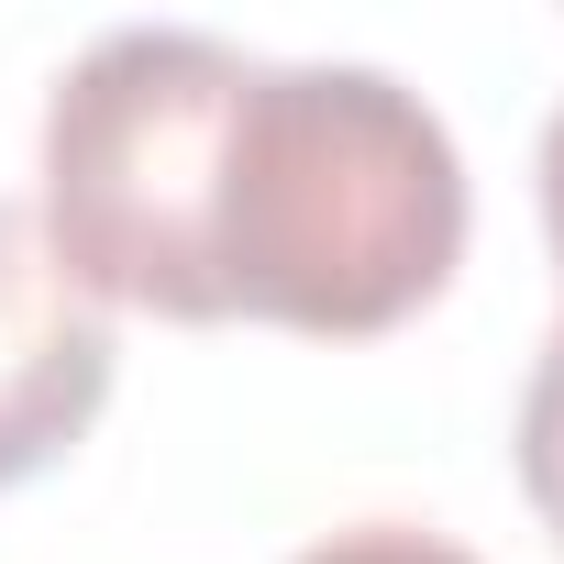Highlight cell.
Here are the masks:
<instances>
[{"instance_id": "obj_2", "label": "cell", "mask_w": 564, "mask_h": 564, "mask_svg": "<svg viewBox=\"0 0 564 564\" xmlns=\"http://www.w3.org/2000/svg\"><path fill=\"white\" fill-rule=\"evenodd\" d=\"M254 56L199 23L100 34L45 100V243L100 311L221 322L210 289V177Z\"/></svg>"}, {"instance_id": "obj_1", "label": "cell", "mask_w": 564, "mask_h": 564, "mask_svg": "<svg viewBox=\"0 0 564 564\" xmlns=\"http://www.w3.org/2000/svg\"><path fill=\"white\" fill-rule=\"evenodd\" d=\"M465 155L388 67H265L232 100L210 177V289L221 322L366 344L443 300L465 265Z\"/></svg>"}, {"instance_id": "obj_5", "label": "cell", "mask_w": 564, "mask_h": 564, "mask_svg": "<svg viewBox=\"0 0 564 564\" xmlns=\"http://www.w3.org/2000/svg\"><path fill=\"white\" fill-rule=\"evenodd\" d=\"M300 564H476V553H465V542H443V531H410V520H355V531L311 542Z\"/></svg>"}, {"instance_id": "obj_3", "label": "cell", "mask_w": 564, "mask_h": 564, "mask_svg": "<svg viewBox=\"0 0 564 564\" xmlns=\"http://www.w3.org/2000/svg\"><path fill=\"white\" fill-rule=\"evenodd\" d=\"M111 399V311L56 265L45 221L0 199V487L89 443Z\"/></svg>"}, {"instance_id": "obj_6", "label": "cell", "mask_w": 564, "mask_h": 564, "mask_svg": "<svg viewBox=\"0 0 564 564\" xmlns=\"http://www.w3.org/2000/svg\"><path fill=\"white\" fill-rule=\"evenodd\" d=\"M542 232H553V265H564V100H553V122H542Z\"/></svg>"}, {"instance_id": "obj_4", "label": "cell", "mask_w": 564, "mask_h": 564, "mask_svg": "<svg viewBox=\"0 0 564 564\" xmlns=\"http://www.w3.org/2000/svg\"><path fill=\"white\" fill-rule=\"evenodd\" d=\"M509 454H520V498H531V520H542L553 553H564V322H553L542 355H531V388H520V432H509Z\"/></svg>"}]
</instances>
